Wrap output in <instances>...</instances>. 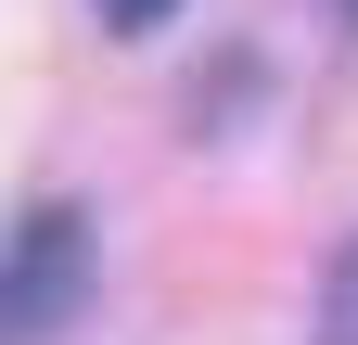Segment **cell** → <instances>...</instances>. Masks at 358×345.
Masks as SVG:
<instances>
[{
    "label": "cell",
    "instance_id": "obj_1",
    "mask_svg": "<svg viewBox=\"0 0 358 345\" xmlns=\"http://www.w3.org/2000/svg\"><path fill=\"white\" fill-rule=\"evenodd\" d=\"M90 281H103L90 205H26V218L0 230V345H52V332H77Z\"/></svg>",
    "mask_w": 358,
    "mask_h": 345
},
{
    "label": "cell",
    "instance_id": "obj_2",
    "mask_svg": "<svg viewBox=\"0 0 358 345\" xmlns=\"http://www.w3.org/2000/svg\"><path fill=\"white\" fill-rule=\"evenodd\" d=\"M320 345H358V243H333L320 269Z\"/></svg>",
    "mask_w": 358,
    "mask_h": 345
},
{
    "label": "cell",
    "instance_id": "obj_3",
    "mask_svg": "<svg viewBox=\"0 0 358 345\" xmlns=\"http://www.w3.org/2000/svg\"><path fill=\"white\" fill-rule=\"evenodd\" d=\"M90 13H103V26H166L179 0H90Z\"/></svg>",
    "mask_w": 358,
    "mask_h": 345
}]
</instances>
